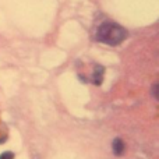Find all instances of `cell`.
I'll return each mask as SVG.
<instances>
[{
  "mask_svg": "<svg viewBox=\"0 0 159 159\" xmlns=\"http://www.w3.org/2000/svg\"><path fill=\"white\" fill-rule=\"evenodd\" d=\"M0 159H14V154L11 151H7V152H3L0 155Z\"/></svg>",
  "mask_w": 159,
  "mask_h": 159,
  "instance_id": "cell-4",
  "label": "cell"
},
{
  "mask_svg": "<svg viewBox=\"0 0 159 159\" xmlns=\"http://www.w3.org/2000/svg\"><path fill=\"white\" fill-rule=\"evenodd\" d=\"M95 36L102 43H106L109 46H117L127 38V31L126 28L116 22L106 21L98 27Z\"/></svg>",
  "mask_w": 159,
  "mask_h": 159,
  "instance_id": "cell-1",
  "label": "cell"
},
{
  "mask_svg": "<svg viewBox=\"0 0 159 159\" xmlns=\"http://www.w3.org/2000/svg\"><path fill=\"white\" fill-rule=\"evenodd\" d=\"M103 73H105L103 67L99 66V64H96L95 70H93V73H92V82L95 85H101L102 80H103Z\"/></svg>",
  "mask_w": 159,
  "mask_h": 159,
  "instance_id": "cell-3",
  "label": "cell"
},
{
  "mask_svg": "<svg viewBox=\"0 0 159 159\" xmlns=\"http://www.w3.org/2000/svg\"><path fill=\"white\" fill-rule=\"evenodd\" d=\"M124 149H126V145H124V141L121 138H115L112 143V151L116 157H121L124 154Z\"/></svg>",
  "mask_w": 159,
  "mask_h": 159,
  "instance_id": "cell-2",
  "label": "cell"
},
{
  "mask_svg": "<svg viewBox=\"0 0 159 159\" xmlns=\"http://www.w3.org/2000/svg\"><path fill=\"white\" fill-rule=\"evenodd\" d=\"M157 88H158V84H155L154 85V88H152V95H154V98H157Z\"/></svg>",
  "mask_w": 159,
  "mask_h": 159,
  "instance_id": "cell-5",
  "label": "cell"
}]
</instances>
